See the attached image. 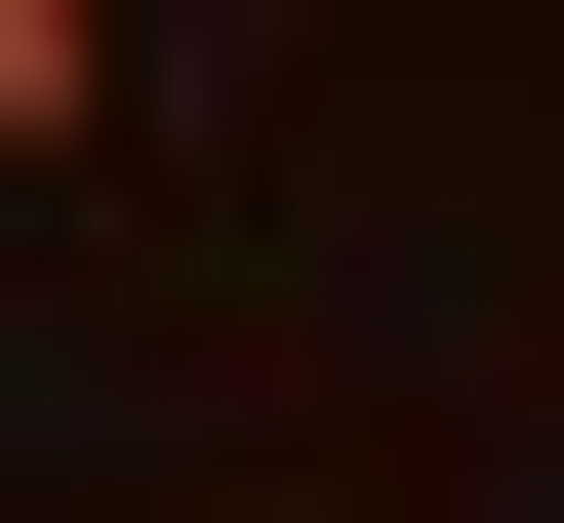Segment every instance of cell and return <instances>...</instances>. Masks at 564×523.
<instances>
[{
  "label": "cell",
  "mask_w": 564,
  "mask_h": 523,
  "mask_svg": "<svg viewBox=\"0 0 564 523\" xmlns=\"http://www.w3.org/2000/svg\"><path fill=\"white\" fill-rule=\"evenodd\" d=\"M0 162H121V0H0Z\"/></svg>",
  "instance_id": "cell-1"
}]
</instances>
